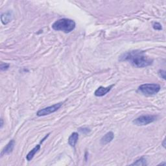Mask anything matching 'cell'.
<instances>
[{"instance_id":"cell-1","label":"cell","mask_w":166,"mask_h":166,"mask_svg":"<svg viewBox=\"0 0 166 166\" xmlns=\"http://www.w3.org/2000/svg\"><path fill=\"white\" fill-rule=\"evenodd\" d=\"M121 61H128L135 67L143 68L150 66L153 62V59L145 55L140 51H132L127 52L120 56Z\"/></svg>"},{"instance_id":"cell-2","label":"cell","mask_w":166,"mask_h":166,"mask_svg":"<svg viewBox=\"0 0 166 166\" xmlns=\"http://www.w3.org/2000/svg\"><path fill=\"white\" fill-rule=\"evenodd\" d=\"M51 27L55 31H60L65 33H69L75 29L76 24L73 20L62 18L56 20Z\"/></svg>"},{"instance_id":"cell-11","label":"cell","mask_w":166,"mask_h":166,"mask_svg":"<svg viewBox=\"0 0 166 166\" xmlns=\"http://www.w3.org/2000/svg\"><path fill=\"white\" fill-rule=\"evenodd\" d=\"M40 149V145H37L31 150V151L26 156V159L28 161H31L34 158V156L36 153L38 152V150Z\"/></svg>"},{"instance_id":"cell-6","label":"cell","mask_w":166,"mask_h":166,"mask_svg":"<svg viewBox=\"0 0 166 166\" xmlns=\"http://www.w3.org/2000/svg\"><path fill=\"white\" fill-rule=\"evenodd\" d=\"M113 86L114 85H111L108 87H103V86L99 87L95 91L94 94L96 97H103L104 96H105L107 93L110 92Z\"/></svg>"},{"instance_id":"cell-17","label":"cell","mask_w":166,"mask_h":166,"mask_svg":"<svg viewBox=\"0 0 166 166\" xmlns=\"http://www.w3.org/2000/svg\"><path fill=\"white\" fill-rule=\"evenodd\" d=\"M3 126V119L2 118L1 119V127H0V128H2Z\"/></svg>"},{"instance_id":"cell-4","label":"cell","mask_w":166,"mask_h":166,"mask_svg":"<svg viewBox=\"0 0 166 166\" xmlns=\"http://www.w3.org/2000/svg\"><path fill=\"white\" fill-rule=\"evenodd\" d=\"M157 117L153 115L141 116L133 120L132 123L137 126H145L157 120Z\"/></svg>"},{"instance_id":"cell-12","label":"cell","mask_w":166,"mask_h":166,"mask_svg":"<svg viewBox=\"0 0 166 166\" xmlns=\"http://www.w3.org/2000/svg\"><path fill=\"white\" fill-rule=\"evenodd\" d=\"M131 165H147V160L144 158H140L131 164Z\"/></svg>"},{"instance_id":"cell-18","label":"cell","mask_w":166,"mask_h":166,"mask_svg":"<svg viewBox=\"0 0 166 166\" xmlns=\"http://www.w3.org/2000/svg\"><path fill=\"white\" fill-rule=\"evenodd\" d=\"M163 146H164V147H165V139H164V143H163Z\"/></svg>"},{"instance_id":"cell-5","label":"cell","mask_w":166,"mask_h":166,"mask_svg":"<svg viewBox=\"0 0 166 166\" xmlns=\"http://www.w3.org/2000/svg\"><path fill=\"white\" fill-rule=\"evenodd\" d=\"M62 103H59L55 104V105H52V106L45 107L44 108H42V109H41V110H38L37 112V113H36V115L39 117L49 115V114L54 113L56 111L58 110L62 106Z\"/></svg>"},{"instance_id":"cell-3","label":"cell","mask_w":166,"mask_h":166,"mask_svg":"<svg viewBox=\"0 0 166 166\" xmlns=\"http://www.w3.org/2000/svg\"><path fill=\"white\" fill-rule=\"evenodd\" d=\"M138 90L144 95L153 96L159 92L160 86L157 84H143L139 86Z\"/></svg>"},{"instance_id":"cell-7","label":"cell","mask_w":166,"mask_h":166,"mask_svg":"<svg viewBox=\"0 0 166 166\" xmlns=\"http://www.w3.org/2000/svg\"><path fill=\"white\" fill-rule=\"evenodd\" d=\"M14 144H15V142H14V139H12L11 141H10L9 142V143L2 150V151L1 153L2 157H3V156H4V155H7V154H9L10 153H11L14 149Z\"/></svg>"},{"instance_id":"cell-16","label":"cell","mask_w":166,"mask_h":166,"mask_svg":"<svg viewBox=\"0 0 166 166\" xmlns=\"http://www.w3.org/2000/svg\"><path fill=\"white\" fill-rule=\"evenodd\" d=\"M158 75L161 78L165 80V71L164 70H160L158 71Z\"/></svg>"},{"instance_id":"cell-8","label":"cell","mask_w":166,"mask_h":166,"mask_svg":"<svg viewBox=\"0 0 166 166\" xmlns=\"http://www.w3.org/2000/svg\"><path fill=\"white\" fill-rule=\"evenodd\" d=\"M114 138V134L112 132H108L105 135L102 137L101 139V143L102 145H106L108 143L111 142Z\"/></svg>"},{"instance_id":"cell-13","label":"cell","mask_w":166,"mask_h":166,"mask_svg":"<svg viewBox=\"0 0 166 166\" xmlns=\"http://www.w3.org/2000/svg\"><path fill=\"white\" fill-rule=\"evenodd\" d=\"M79 131L83 134H87L90 132V129L87 127H81L79 128Z\"/></svg>"},{"instance_id":"cell-15","label":"cell","mask_w":166,"mask_h":166,"mask_svg":"<svg viewBox=\"0 0 166 166\" xmlns=\"http://www.w3.org/2000/svg\"><path fill=\"white\" fill-rule=\"evenodd\" d=\"M9 68V64L6 63H2L0 66V69L2 71H6Z\"/></svg>"},{"instance_id":"cell-10","label":"cell","mask_w":166,"mask_h":166,"mask_svg":"<svg viewBox=\"0 0 166 166\" xmlns=\"http://www.w3.org/2000/svg\"><path fill=\"white\" fill-rule=\"evenodd\" d=\"M79 134L77 132H73L70 135V136L69 137L68 139V143L71 147H74L75 146L78 139H79Z\"/></svg>"},{"instance_id":"cell-9","label":"cell","mask_w":166,"mask_h":166,"mask_svg":"<svg viewBox=\"0 0 166 166\" xmlns=\"http://www.w3.org/2000/svg\"><path fill=\"white\" fill-rule=\"evenodd\" d=\"M13 20V14L11 12H7L3 13L1 16V20L3 25H7Z\"/></svg>"},{"instance_id":"cell-14","label":"cell","mask_w":166,"mask_h":166,"mask_svg":"<svg viewBox=\"0 0 166 166\" xmlns=\"http://www.w3.org/2000/svg\"><path fill=\"white\" fill-rule=\"evenodd\" d=\"M153 29L154 30H157V31H160L162 29V25H161L160 23L158 22H154L153 25Z\"/></svg>"}]
</instances>
